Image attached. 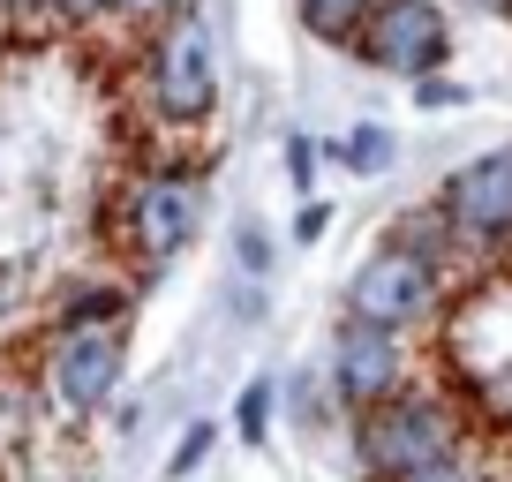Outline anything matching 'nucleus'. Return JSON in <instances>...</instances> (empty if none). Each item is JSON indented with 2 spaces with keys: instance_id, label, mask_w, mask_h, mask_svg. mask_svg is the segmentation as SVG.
Instances as JSON below:
<instances>
[{
  "instance_id": "obj_10",
  "label": "nucleus",
  "mask_w": 512,
  "mask_h": 482,
  "mask_svg": "<svg viewBox=\"0 0 512 482\" xmlns=\"http://www.w3.org/2000/svg\"><path fill=\"white\" fill-rule=\"evenodd\" d=\"M369 8H377V0H294L302 31L324 38V46H354V31L369 23Z\"/></svg>"
},
{
  "instance_id": "obj_1",
  "label": "nucleus",
  "mask_w": 512,
  "mask_h": 482,
  "mask_svg": "<svg viewBox=\"0 0 512 482\" xmlns=\"http://www.w3.org/2000/svg\"><path fill=\"white\" fill-rule=\"evenodd\" d=\"M445 452H460V415L437 392L407 385V392L354 415V467H362V482H400L415 467L445 460Z\"/></svg>"
},
{
  "instance_id": "obj_3",
  "label": "nucleus",
  "mask_w": 512,
  "mask_h": 482,
  "mask_svg": "<svg viewBox=\"0 0 512 482\" xmlns=\"http://www.w3.org/2000/svg\"><path fill=\"white\" fill-rule=\"evenodd\" d=\"M445 302V272L400 241H384L377 257H362V272L347 279V317L362 324H384V332H415V324L437 317Z\"/></svg>"
},
{
  "instance_id": "obj_19",
  "label": "nucleus",
  "mask_w": 512,
  "mask_h": 482,
  "mask_svg": "<svg viewBox=\"0 0 512 482\" xmlns=\"http://www.w3.org/2000/svg\"><path fill=\"white\" fill-rule=\"evenodd\" d=\"M234 257H241V272H264V264H272V241H264V226H241V234H234Z\"/></svg>"
},
{
  "instance_id": "obj_7",
  "label": "nucleus",
  "mask_w": 512,
  "mask_h": 482,
  "mask_svg": "<svg viewBox=\"0 0 512 482\" xmlns=\"http://www.w3.org/2000/svg\"><path fill=\"white\" fill-rule=\"evenodd\" d=\"M332 400L347 415L407 392V332H384V324H362V317H339V339H332Z\"/></svg>"
},
{
  "instance_id": "obj_24",
  "label": "nucleus",
  "mask_w": 512,
  "mask_h": 482,
  "mask_svg": "<svg viewBox=\"0 0 512 482\" xmlns=\"http://www.w3.org/2000/svg\"><path fill=\"white\" fill-rule=\"evenodd\" d=\"M16 53V23H8V8H0V61Z\"/></svg>"
},
{
  "instance_id": "obj_14",
  "label": "nucleus",
  "mask_w": 512,
  "mask_h": 482,
  "mask_svg": "<svg viewBox=\"0 0 512 482\" xmlns=\"http://www.w3.org/2000/svg\"><path fill=\"white\" fill-rule=\"evenodd\" d=\"M46 16H53V31H91V23L113 16V0H46Z\"/></svg>"
},
{
  "instance_id": "obj_4",
  "label": "nucleus",
  "mask_w": 512,
  "mask_h": 482,
  "mask_svg": "<svg viewBox=\"0 0 512 482\" xmlns=\"http://www.w3.org/2000/svg\"><path fill=\"white\" fill-rule=\"evenodd\" d=\"M354 53L369 68L400 83H422L452 61V23H445V0H377L369 23L354 31Z\"/></svg>"
},
{
  "instance_id": "obj_23",
  "label": "nucleus",
  "mask_w": 512,
  "mask_h": 482,
  "mask_svg": "<svg viewBox=\"0 0 512 482\" xmlns=\"http://www.w3.org/2000/svg\"><path fill=\"white\" fill-rule=\"evenodd\" d=\"M452 8H475V16H512V0H452Z\"/></svg>"
},
{
  "instance_id": "obj_2",
  "label": "nucleus",
  "mask_w": 512,
  "mask_h": 482,
  "mask_svg": "<svg viewBox=\"0 0 512 482\" xmlns=\"http://www.w3.org/2000/svg\"><path fill=\"white\" fill-rule=\"evenodd\" d=\"M144 91H151V113L166 129L211 121V106H219V38H211V23L196 8L159 23V38L144 53Z\"/></svg>"
},
{
  "instance_id": "obj_8",
  "label": "nucleus",
  "mask_w": 512,
  "mask_h": 482,
  "mask_svg": "<svg viewBox=\"0 0 512 482\" xmlns=\"http://www.w3.org/2000/svg\"><path fill=\"white\" fill-rule=\"evenodd\" d=\"M437 204H445V219L460 226L467 249H497V241H512V144L467 159L460 174L445 181Z\"/></svg>"
},
{
  "instance_id": "obj_16",
  "label": "nucleus",
  "mask_w": 512,
  "mask_h": 482,
  "mask_svg": "<svg viewBox=\"0 0 512 482\" xmlns=\"http://www.w3.org/2000/svg\"><path fill=\"white\" fill-rule=\"evenodd\" d=\"M181 8H196V0H113L121 23H166V16H181Z\"/></svg>"
},
{
  "instance_id": "obj_22",
  "label": "nucleus",
  "mask_w": 512,
  "mask_h": 482,
  "mask_svg": "<svg viewBox=\"0 0 512 482\" xmlns=\"http://www.w3.org/2000/svg\"><path fill=\"white\" fill-rule=\"evenodd\" d=\"M324 226H332V211H324V204H302V219H294V241H317Z\"/></svg>"
},
{
  "instance_id": "obj_21",
  "label": "nucleus",
  "mask_w": 512,
  "mask_h": 482,
  "mask_svg": "<svg viewBox=\"0 0 512 482\" xmlns=\"http://www.w3.org/2000/svg\"><path fill=\"white\" fill-rule=\"evenodd\" d=\"M415 98H422V106H460L467 91H460V83H445V76H422V83H415Z\"/></svg>"
},
{
  "instance_id": "obj_12",
  "label": "nucleus",
  "mask_w": 512,
  "mask_h": 482,
  "mask_svg": "<svg viewBox=\"0 0 512 482\" xmlns=\"http://www.w3.org/2000/svg\"><path fill=\"white\" fill-rule=\"evenodd\" d=\"M332 159H339V166H347V174H362V181H377V174H384V166L400 159V136H392V129H377V121H362V129H347V144H339V151H332Z\"/></svg>"
},
{
  "instance_id": "obj_25",
  "label": "nucleus",
  "mask_w": 512,
  "mask_h": 482,
  "mask_svg": "<svg viewBox=\"0 0 512 482\" xmlns=\"http://www.w3.org/2000/svg\"><path fill=\"white\" fill-rule=\"evenodd\" d=\"M482 482H490V475H482Z\"/></svg>"
},
{
  "instance_id": "obj_5",
  "label": "nucleus",
  "mask_w": 512,
  "mask_h": 482,
  "mask_svg": "<svg viewBox=\"0 0 512 482\" xmlns=\"http://www.w3.org/2000/svg\"><path fill=\"white\" fill-rule=\"evenodd\" d=\"M196 234H204V189H196V174L159 166V174L128 181V196H121V241H128L144 264L181 257Z\"/></svg>"
},
{
  "instance_id": "obj_17",
  "label": "nucleus",
  "mask_w": 512,
  "mask_h": 482,
  "mask_svg": "<svg viewBox=\"0 0 512 482\" xmlns=\"http://www.w3.org/2000/svg\"><path fill=\"white\" fill-rule=\"evenodd\" d=\"M204 452H211V422H189V437H181V452H174V460H166V475H196V460H204Z\"/></svg>"
},
{
  "instance_id": "obj_15",
  "label": "nucleus",
  "mask_w": 512,
  "mask_h": 482,
  "mask_svg": "<svg viewBox=\"0 0 512 482\" xmlns=\"http://www.w3.org/2000/svg\"><path fill=\"white\" fill-rule=\"evenodd\" d=\"M400 482H482V467H467V452H445V460L415 467V475H400Z\"/></svg>"
},
{
  "instance_id": "obj_18",
  "label": "nucleus",
  "mask_w": 512,
  "mask_h": 482,
  "mask_svg": "<svg viewBox=\"0 0 512 482\" xmlns=\"http://www.w3.org/2000/svg\"><path fill=\"white\" fill-rule=\"evenodd\" d=\"M8 8V23H16V38H46L53 16H46V0H0Z\"/></svg>"
},
{
  "instance_id": "obj_6",
  "label": "nucleus",
  "mask_w": 512,
  "mask_h": 482,
  "mask_svg": "<svg viewBox=\"0 0 512 482\" xmlns=\"http://www.w3.org/2000/svg\"><path fill=\"white\" fill-rule=\"evenodd\" d=\"M121 377H128V339L121 324H61L46 339V385L61 407L76 415H106L121 400Z\"/></svg>"
},
{
  "instance_id": "obj_13",
  "label": "nucleus",
  "mask_w": 512,
  "mask_h": 482,
  "mask_svg": "<svg viewBox=\"0 0 512 482\" xmlns=\"http://www.w3.org/2000/svg\"><path fill=\"white\" fill-rule=\"evenodd\" d=\"M272 407H279V385H272V377L241 385V400H234V430H241V445H264V437H272Z\"/></svg>"
},
{
  "instance_id": "obj_11",
  "label": "nucleus",
  "mask_w": 512,
  "mask_h": 482,
  "mask_svg": "<svg viewBox=\"0 0 512 482\" xmlns=\"http://www.w3.org/2000/svg\"><path fill=\"white\" fill-rule=\"evenodd\" d=\"M53 309H61V324H121L128 294L113 287V279H106V287H98V279H76V287H61Z\"/></svg>"
},
{
  "instance_id": "obj_20",
  "label": "nucleus",
  "mask_w": 512,
  "mask_h": 482,
  "mask_svg": "<svg viewBox=\"0 0 512 482\" xmlns=\"http://www.w3.org/2000/svg\"><path fill=\"white\" fill-rule=\"evenodd\" d=\"M287 174H294V189H317V144H309V136H287Z\"/></svg>"
},
{
  "instance_id": "obj_9",
  "label": "nucleus",
  "mask_w": 512,
  "mask_h": 482,
  "mask_svg": "<svg viewBox=\"0 0 512 482\" xmlns=\"http://www.w3.org/2000/svg\"><path fill=\"white\" fill-rule=\"evenodd\" d=\"M392 241H400V249H415V257H430L437 272H445L452 249H467L460 226L445 219V204H415V211H400V219H392Z\"/></svg>"
}]
</instances>
